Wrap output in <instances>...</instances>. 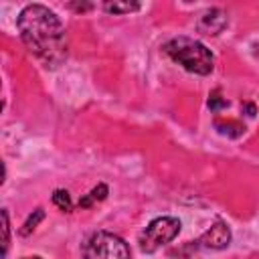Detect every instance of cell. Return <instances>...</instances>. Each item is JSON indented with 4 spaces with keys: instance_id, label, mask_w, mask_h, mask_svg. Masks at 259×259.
I'll use <instances>...</instances> for the list:
<instances>
[{
    "instance_id": "277c9868",
    "label": "cell",
    "mask_w": 259,
    "mask_h": 259,
    "mask_svg": "<svg viewBox=\"0 0 259 259\" xmlns=\"http://www.w3.org/2000/svg\"><path fill=\"white\" fill-rule=\"evenodd\" d=\"M180 221L174 217H158L148 223V227L140 233V249L144 253H156L162 245L174 241L180 233Z\"/></svg>"
},
{
    "instance_id": "9c48e42d",
    "label": "cell",
    "mask_w": 259,
    "mask_h": 259,
    "mask_svg": "<svg viewBox=\"0 0 259 259\" xmlns=\"http://www.w3.org/2000/svg\"><path fill=\"white\" fill-rule=\"evenodd\" d=\"M103 8L109 12V14H130L134 10L140 8L138 2H105Z\"/></svg>"
},
{
    "instance_id": "8fae6325",
    "label": "cell",
    "mask_w": 259,
    "mask_h": 259,
    "mask_svg": "<svg viewBox=\"0 0 259 259\" xmlns=\"http://www.w3.org/2000/svg\"><path fill=\"white\" fill-rule=\"evenodd\" d=\"M42 219H45V210H42V208H36V210H34V212H32V214L26 219L24 227L20 229V235H28L30 231H34V227H36V225H38Z\"/></svg>"
},
{
    "instance_id": "7c38bea8",
    "label": "cell",
    "mask_w": 259,
    "mask_h": 259,
    "mask_svg": "<svg viewBox=\"0 0 259 259\" xmlns=\"http://www.w3.org/2000/svg\"><path fill=\"white\" fill-rule=\"evenodd\" d=\"M2 235H4V239H2V253L6 257L8 245H10V225H8V210L6 208L2 210Z\"/></svg>"
},
{
    "instance_id": "8992f818",
    "label": "cell",
    "mask_w": 259,
    "mask_h": 259,
    "mask_svg": "<svg viewBox=\"0 0 259 259\" xmlns=\"http://www.w3.org/2000/svg\"><path fill=\"white\" fill-rule=\"evenodd\" d=\"M227 22H229V20H227L225 10H221V8H210V10H206V12L200 14L196 26H198L200 32H204V34H208V36H217L219 32L225 30Z\"/></svg>"
},
{
    "instance_id": "ba28073f",
    "label": "cell",
    "mask_w": 259,
    "mask_h": 259,
    "mask_svg": "<svg viewBox=\"0 0 259 259\" xmlns=\"http://www.w3.org/2000/svg\"><path fill=\"white\" fill-rule=\"evenodd\" d=\"M214 127H217L221 134L231 136V138L241 136L243 130H245V127H243L239 121H235V119H214Z\"/></svg>"
},
{
    "instance_id": "30bf717a",
    "label": "cell",
    "mask_w": 259,
    "mask_h": 259,
    "mask_svg": "<svg viewBox=\"0 0 259 259\" xmlns=\"http://www.w3.org/2000/svg\"><path fill=\"white\" fill-rule=\"evenodd\" d=\"M53 202H55L63 212H71V210H73L71 196H69V192H67V190H63V188H59V190H55V192H53Z\"/></svg>"
},
{
    "instance_id": "6da1fadb",
    "label": "cell",
    "mask_w": 259,
    "mask_h": 259,
    "mask_svg": "<svg viewBox=\"0 0 259 259\" xmlns=\"http://www.w3.org/2000/svg\"><path fill=\"white\" fill-rule=\"evenodd\" d=\"M16 26L28 53L45 67L55 69L67 59V32L51 8L42 4L24 6L16 18Z\"/></svg>"
},
{
    "instance_id": "5bb4252c",
    "label": "cell",
    "mask_w": 259,
    "mask_h": 259,
    "mask_svg": "<svg viewBox=\"0 0 259 259\" xmlns=\"http://www.w3.org/2000/svg\"><path fill=\"white\" fill-rule=\"evenodd\" d=\"M24 259H42V257H38V255H32V257H24Z\"/></svg>"
},
{
    "instance_id": "4fadbf2b",
    "label": "cell",
    "mask_w": 259,
    "mask_h": 259,
    "mask_svg": "<svg viewBox=\"0 0 259 259\" xmlns=\"http://www.w3.org/2000/svg\"><path fill=\"white\" fill-rule=\"evenodd\" d=\"M229 103H227V99H223L221 95H219V91H214L212 95H210V99H208V107L212 109V111H219V109H223V107H227Z\"/></svg>"
},
{
    "instance_id": "5b68a950",
    "label": "cell",
    "mask_w": 259,
    "mask_h": 259,
    "mask_svg": "<svg viewBox=\"0 0 259 259\" xmlns=\"http://www.w3.org/2000/svg\"><path fill=\"white\" fill-rule=\"evenodd\" d=\"M231 243V229L227 227L225 221H217L208 231H204L196 241L194 247L202 249H225Z\"/></svg>"
},
{
    "instance_id": "3957f363",
    "label": "cell",
    "mask_w": 259,
    "mask_h": 259,
    "mask_svg": "<svg viewBox=\"0 0 259 259\" xmlns=\"http://www.w3.org/2000/svg\"><path fill=\"white\" fill-rule=\"evenodd\" d=\"M81 255L83 259H132L130 245L109 231L93 233L83 243Z\"/></svg>"
},
{
    "instance_id": "52a82bcc",
    "label": "cell",
    "mask_w": 259,
    "mask_h": 259,
    "mask_svg": "<svg viewBox=\"0 0 259 259\" xmlns=\"http://www.w3.org/2000/svg\"><path fill=\"white\" fill-rule=\"evenodd\" d=\"M107 186L101 182V184H97L95 188H91L85 196H81L79 198V206H83V208H89V206H93L95 202H99V200H103L105 196H107Z\"/></svg>"
},
{
    "instance_id": "7a4b0ae2",
    "label": "cell",
    "mask_w": 259,
    "mask_h": 259,
    "mask_svg": "<svg viewBox=\"0 0 259 259\" xmlns=\"http://www.w3.org/2000/svg\"><path fill=\"white\" fill-rule=\"evenodd\" d=\"M164 53L178 63L182 69L194 75H208L214 69L212 53L196 38L190 36H174L164 45Z\"/></svg>"
}]
</instances>
